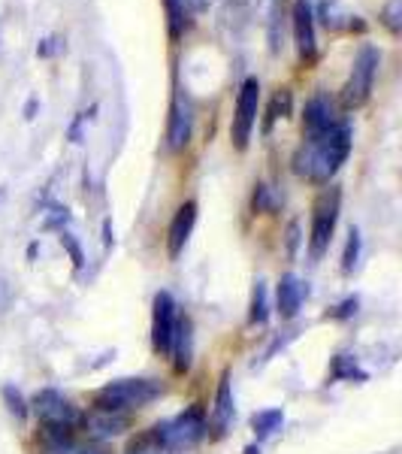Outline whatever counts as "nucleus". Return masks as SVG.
Segmentation results:
<instances>
[{
    "instance_id": "nucleus-2",
    "label": "nucleus",
    "mask_w": 402,
    "mask_h": 454,
    "mask_svg": "<svg viewBox=\"0 0 402 454\" xmlns=\"http://www.w3.org/2000/svg\"><path fill=\"white\" fill-rule=\"evenodd\" d=\"M160 394H164V385L155 379H119V382H109L94 394V409H104V412L140 409L155 403Z\"/></svg>"
},
{
    "instance_id": "nucleus-38",
    "label": "nucleus",
    "mask_w": 402,
    "mask_h": 454,
    "mask_svg": "<svg viewBox=\"0 0 402 454\" xmlns=\"http://www.w3.org/2000/svg\"><path fill=\"white\" fill-rule=\"evenodd\" d=\"M104 246L106 248L112 246V218H106V222H104Z\"/></svg>"
},
{
    "instance_id": "nucleus-31",
    "label": "nucleus",
    "mask_w": 402,
    "mask_h": 454,
    "mask_svg": "<svg viewBox=\"0 0 402 454\" xmlns=\"http://www.w3.org/2000/svg\"><path fill=\"white\" fill-rule=\"evenodd\" d=\"M61 246L67 248V254H70L73 267L82 270V267H85V254H82V246L76 243V237H73V233H67V231H61Z\"/></svg>"
},
{
    "instance_id": "nucleus-26",
    "label": "nucleus",
    "mask_w": 402,
    "mask_h": 454,
    "mask_svg": "<svg viewBox=\"0 0 402 454\" xmlns=\"http://www.w3.org/2000/svg\"><path fill=\"white\" fill-rule=\"evenodd\" d=\"M330 376H333V379H367V372L357 370V361H354V357H348V355H336Z\"/></svg>"
},
{
    "instance_id": "nucleus-37",
    "label": "nucleus",
    "mask_w": 402,
    "mask_h": 454,
    "mask_svg": "<svg viewBox=\"0 0 402 454\" xmlns=\"http://www.w3.org/2000/svg\"><path fill=\"white\" fill-rule=\"evenodd\" d=\"M36 106H40V100H36V98H31V100L25 104V119H27V121H31L34 115H36Z\"/></svg>"
},
{
    "instance_id": "nucleus-32",
    "label": "nucleus",
    "mask_w": 402,
    "mask_h": 454,
    "mask_svg": "<svg viewBox=\"0 0 402 454\" xmlns=\"http://www.w3.org/2000/svg\"><path fill=\"white\" fill-rule=\"evenodd\" d=\"M357 306H360V297H348V300H342L336 309L327 312V318H336V321H345L351 318V315H357Z\"/></svg>"
},
{
    "instance_id": "nucleus-33",
    "label": "nucleus",
    "mask_w": 402,
    "mask_h": 454,
    "mask_svg": "<svg viewBox=\"0 0 402 454\" xmlns=\"http://www.w3.org/2000/svg\"><path fill=\"white\" fill-rule=\"evenodd\" d=\"M284 237H288V258H297V248H299V222H290L288 224V233H284Z\"/></svg>"
},
{
    "instance_id": "nucleus-21",
    "label": "nucleus",
    "mask_w": 402,
    "mask_h": 454,
    "mask_svg": "<svg viewBox=\"0 0 402 454\" xmlns=\"http://www.w3.org/2000/svg\"><path fill=\"white\" fill-rule=\"evenodd\" d=\"M290 106H294V94H290V88H279V91H275V98H273V104H269V109H267V124H263V134H269L273 121L288 119Z\"/></svg>"
},
{
    "instance_id": "nucleus-25",
    "label": "nucleus",
    "mask_w": 402,
    "mask_h": 454,
    "mask_svg": "<svg viewBox=\"0 0 402 454\" xmlns=\"http://www.w3.org/2000/svg\"><path fill=\"white\" fill-rule=\"evenodd\" d=\"M269 309H267V282L254 285V294H251V325H267Z\"/></svg>"
},
{
    "instance_id": "nucleus-10",
    "label": "nucleus",
    "mask_w": 402,
    "mask_h": 454,
    "mask_svg": "<svg viewBox=\"0 0 402 454\" xmlns=\"http://www.w3.org/2000/svg\"><path fill=\"white\" fill-rule=\"evenodd\" d=\"M175 321H179L175 300L170 291H160V294H155V312H151V346H155L158 355H170Z\"/></svg>"
},
{
    "instance_id": "nucleus-22",
    "label": "nucleus",
    "mask_w": 402,
    "mask_h": 454,
    "mask_svg": "<svg viewBox=\"0 0 402 454\" xmlns=\"http://www.w3.org/2000/svg\"><path fill=\"white\" fill-rule=\"evenodd\" d=\"M282 421H284L282 409H263V412H254L251 427H254V434H258L260 439H267V436H273L275 430L282 427Z\"/></svg>"
},
{
    "instance_id": "nucleus-3",
    "label": "nucleus",
    "mask_w": 402,
    "mask_h": 454,
    "mask_svg": "<svg viewBox=\"0 0 402 454\" xmlns=\"http://www.w3.org/2000/svg\"><path fill=\"white\" fill-rule=\"evenodd\" d=\"M378 64H382V52H378L372 43H363L354 55V64H351L348 82L342 88V106L360 109L369 104L372 85H375V76H378Z\"/></svg>"
},
{
    "instance_id": "nucleus-41",
    "label": "nucleus",
    "mask_w": 402,
    "mask_h": 454,
    "mask_svg": "<svg viewBox=\"0 0 402 454\" xmlns=\"http://www.w3.org/2000/svg\"><path fill=\"white\" fill-rule=\"evenodd\" d=\"M82 454H100V451H82Z\"/></svg>"
},
{
    "instance_id": "nucleus-14",
    "label": "nucleus",
    "mask_w": 402,
    "mask_h": 454,
    "mask_svg": "<svg viewBox=\"0 0 402 454\" xmlns=\"http://www.w3.org/2000/svg\"><path fill=\"white\" fill-rule=\"evenodd\" d=\"M318 16L327 31H367V25L360 21V16H351L339 0H321Z\"/></svg>"
},
{
    "instance_id": "nucleus-4",
    "label": "nucleus",
    "mask_w": 402,
    "mask_h": 454,
    "mask_svg": "<svg viewBox=\"0 0 402 454\" xmlns=\"http://www.w3.org/2000/svg\"><path fill=\"white\" fill-rule=\"evenodd\" d=\"M151 436H155L160 449H166V451L194 449V445L206 436V415H203V409L191 406L170 421L155 424V427H151Z\"/></svg>"
},
{
    "instance_id": "nucleus-18",
    "label": "nucleus",
    "mask_w": 402,
    "mask_h": 454,
    "mask_svg": "<svg viewBox=\"0 0 402 454\" xmlns=\"http://www.w3.org/2000/svg\"><path fill=\"white\" fill-rule=\"evenodd\" d=\"M40 449H43V454H70L73 451L70 427H49V424H43Z\"/></svg>"
},
{
    "instance_id": "nucleus-17",
    "label": "nucleus",
    "mask_w": 402,
    "mask_h": 454,
    "mask_svg": "<svg viewBox=\"0 0 402 454\" xmlns=\"http://www.w3.org/2000/svg\"><path fill=\"white\" fill-rule=\"evenodd\" d=\"M85 421V427L91 430V436H97V439H104V436H119L124 427H128V419L119 412H104V409H94Z\"/></svg>"
},
{
    "instance_id": "nucleus-13",
    "label": "nucleus",
    "mask_w": 402,
    "mask_h": 454,
    "mask_svg": "<svg viewBox=\"0 0 402 454\" xmlns=\"http://www.w3.org/2000/svg\"><path fill=\"white\" fill-rule=\"evenodd\" d=\"M305 285L299 276L294 273H284L282 279H279V315L284 321H290V318H297L299 309H303V300H305Z\"/></svg>"
},
{
    "instance_id": "nucleus-39",
    "label": "nucleus",
    "mask_w": 402,
    "mask_h": 454,
    "mask_svg": "<svg viewBox=\"0 0 402 454\" xmlns=\"http://www.w3.org/2000/svg\"><path fill=\"white\" fill-rule=\"evenodd\" d=\"M245 454H260V449H258V445H248Z\"/></svg>"
},
{
    "instance_id": "nucleus-35",
    "label": "nucleus",
    "mask_w": 402,
    "mask_h": 454,
    "mask_svg": "<svg viewBox=\"0 0 402 454\" xmlns=\"http://www.w3.org/2000/svg\"><path fill=\"white\" fill-rule=\"evenodd\" d=\"M10 306H12V285L4 273H0V312H6Z\"/></svg>"
},
{
    "instance_id": "nucleus-29",
    "label": "nucleus",
    "mask_w": 402,
    "mask_h": 454,
    "mask_svg": "<svg viewBox=\"0 0 402 454\" xmlns=\"http://www.w3.org/2000/svg\"><path fill=\"white\" fill-rule=\"evenodd\" d=\"M128 454H166V449H160L158 439L151 436V430H149V434H143L140 439H134V442L128 445Z\"/></svg>"
},
{
    "instance_id": "nucleus-23",
    "label": "nucleus",
    "mask_w": 402,
    "mask_h": 454,
    "mask_svg": "<svg viewBox=\"0 0 402 454\" xmlns=\"http://www.w3.org/2000/svg\"><path fill=\"white\" fill-rule=\"evenodd\" d=\"M251 207H254V212H279V207H282V197L275 194V188H269L267 182H258L254 185V197H251Z\"/></svg>"
},
{
    "instance_id": "nucleus-34",
    "label": "nucleus",
    "mask_w": 402,
    "mask_h": 454,
    "mask_svg": "<svg viewBox=\"0 0 402 454\" xmlns=\"http://www.w3.org/2000/svg\"><path fill=\"white\" fill-rule=\"evenodd\" d=\"M67 222H70V212L64 207H55L52 215L46 218V231H52V227H61V231H64V224H67Z\"/></svg>"
},
{
    "instance_id": "nucleus-36",
    "label": "nucleus",
    "mask_w": 402,
    "mask_h": 454,
    "mask_svg": "<svg viewBox=\"0 0 402 454\" xmlns=\"http://www.w3.org/2000/svg\"><path fill=\"white\" fill-rule=\"evenodd\" d=\"M182 4H185V10L194 16V12H206L212 6V0H182Z\"/></svg>"
},
{
    "instance_id": "nucleus-40",
    "label": "nucleus",
    "mask_w": 402,
    "mask_h": 454,
    "mask_svg": "<svg viewBox=\"0 0 402 454\" xmlns=\"http://www.w3.org/2000/svg\"><path fill=\"white\" fill-rule=\"evenodd\" d=\"M230 4H233V6H243V4H248V0H230Z\"/></svg>"
},
{
    "instance_id": "nucleus-9",
    "label": "nucleus",
    "mask_w": 402,
    "mask_h": 454,
    "mask_svg": "<svg viewBox=\"0 0 402 454\" xmlns=\"http://www.w3.org/2000/svg\"><path fill=\"white\" fill-rule=\"evenodd\" d=\"M290 25H294V43H297L299 61L312 64L318 58L315 6H312V0H294V10H290Z\"/></svg>"
},
{
    "instance_id": "nucleus-5",
    "label": "nucleus",
    "mask_w": 402,
    "mask_h": 454,
    "mask_svg": "<svg viewBox=\"0 0 402 454\" xmlns=\"http://www.w3.org/2000/svg\"><path fill=\"white\" fill-rule=\"evenodd\" d=\"M339 207H342V192H339V188H327V192L318 197L315 212H312V233H309L312 261H321L327 248H330L336 222H339Z\"/></svg>"
},
{
    "instance_id": "nucleus-16",
    "label": "nucleus",
    "mask_w": 402,
    "mask_h": 454,
    "mask_svg": "<svg viewBox=\"0 0 402 454\" xmlns=\"http://www.w3.org/2000/svg\"><path fill=\"white\" fill-rule=\"evenodd\" d=\"M233 421V387H230V370L221 372V382H218V394H215V409H212V430L218 436L228 434Z\"/></svg>"
},
{
    "instance_id": "nucleus-19",
    "label": "nucleus",
    "mask_w": 402,
    "mask_h": 454,
    "mask_svg": "<svg viewBox=\"0 0 402 454\" xmlns=\"http://www.w3.org/2000/svg\"><path fill=\"white\" fill-rule=\"evenodd\" d=\"M267 36H269V52H282V36H284V16H282V0H267Z\"/></svg>"
},
{
    "instance_id": "nucleus-1",
    "label": "nucleus",
    "mask_w": 402,
    "mask_h": 454,
    "mask_svg": "<svg viewBox=\"0 0 402 454\" xmlns=\"http://www.w3.org/2000/svg\"><path fill=\"white\" fill-rule=\"evenodd\" d=\"M351 155V124L339 121L327 134L305 137L294 152V173L305 182L327 185Z\"/></svg>"
},
{
    "instance_id": "nucleus-11",
    "label": "nucleus",
    "mask_w": 402,
    "mask_h": 454,
    "mask_svg": "<svg viewBox=\"0 0 402 454\" xmlns=\"http://www.w3.org/2000/svg\"><path fill=\"white\" fill-rule=\"evenodd\" d=\"M339 121H342L339 106H336V100L327 91H318L305 100V106H303V134L305 137L327 134V130L336 128Z\"/></svg>"
},
{
    "instance_id": "nucleus-27",
    "label": "nucleus",
    "mask_w": 402,
    "mask_h": 454,
    "mask_svg": "<svg viewBox=\"0 0 402 454\" xmlns=\"http://www.w3.org/2000/svg\"><path fill=\"white\" fill-rule=\"evenodd\" d=\"M382 25L390 34H399L402 31V0H387L384 10H382Z\"/></svg>"
},
{
    "instance_id": "nucleus-28",
    "label": "nucleus",
    "mask_w": 402,
    "mask_h": 454,
    "mask_svg": "<svg viewBox=\"0 0 402 454\" xmlns=\"http://www.w3.org/2000/svg\"><path fill=\"white\" fill-rule=\"evenodd\" d=\"M4 403H6V409H10V415H16L19 421L27 419V403H25V397H21L19 387L6 385L4 387Z\"/></svg>"
},
{
    "instance_id": "nucleus-30",
    "label": "nucleus",
    "mask_w": 402,
    "mask_h": 454,
    "mask_svg": "<svg viewBox=\"0 0 402 454\" xmlns=\"http://www.w3.org/2000/svg\"><path fill=\"white\" fill-rule=\"evenodd\" d=\"M67 52V40L64 36H46V40H40V46H36V58H55Z\"/></svg>"
},
{
    "instance_id": "nucleus-24",
    "label": "nucleus",
    "mask_w": 402,
    "mask_h": 454,
    "mask_svg": "<svg viewBox=\"0 0 402 454\" xmlns=\"http://www.w3.org/2000/svg\"><path fill=\"white\" fill-rule=\"evenodd\" d=\"M360 248H363V239H360V231L351 227L348 231V243H345V252H342V273L351 276L360 263Z\"/></svg>"
},
{
    "instance_id": "nucleus-12",
    "label": "nucleus",
    "mask_w": 402,
    "mask_h": 454,
    "mask_svg": "<svg viewBox=\"0 0 402 454\" xmlns=\"http://www.w3.org/2000/svg\"><path fill=\"white\" fill-rule=\"evenodd\" d=\"M194 224H197V203L188 200L175 209L173 224H170V231H166V252H170L173 261L185 252L188 239H191V233H194Z\"/></svg>"
},
{
    "instance_id": "nucleus-15",
    "label": "nucleus",
    "mask_w": 402,
    "mask_h": 454,
    "mask_svg": "<svg viewBox=\"0 0 402 454\" xmlns=\"http://www.w3.org/2000/svg\"><path fill=\"white\" fill-rule=\"evenodd\" d=\"M170 355L175 357V372H185L188 367H191V357H194V325H191V318H188V315H179V321H175Z\"/></svg>"
},
{
    "instance_id": "nucleus-20",
    "label": "nucleus",
    "mask_w": 402,
    "mask_h": 454,
    "mask_svg": "<svg viewBox=\"0 0 402 454\" xmlns=\"http://www.w3.org/2000/svg\"><path fill=\"white\" fill-rule=\"evenodd\" d=\"M164 10H166L170 40H182L188 27H191V12L185 10V4H182V0H164Z\"/></svg>"
},
{
    "instance_id": "nucleus-7",
    "label": "nucleus",
    "mask_w": 402,
    "mask_h": 454,
    "mask_svg": "<svg viewBox=\"0 0 402 454\" xmlns=\"http://www.w3.org/2000/svg\"><path fill=\"white\" fill-rule=\"evenodd\" d=\"M34 412L40 424H49V427H76L82 421V412H79L73 403L64 397L55 387H43V391L34 394Z\"/></svg>"
},
{
    "instance_id": "nucleus-8",
    "label": "nucleus",
    "mask_w": 402,
    "mask_h": 454,
    "mask_svg": "<svg viewBox=\"0 0 402 454\" xmlns=\"http://www.w3.org/2000/svg\"><path fill=\"white\" fill-rule=\"evenodd\" d=\"M191 137H194V106L188 100V94L182 88H175L170 104V121H166V149L170 152L188 149Z\"/></svg>"
},
{
    "instance_id": "nucleus-6",
    "label": "nucleus",
    "mask_w": 402,
    "mask_h": 454,
    "mask_svg": "<svg viewBox=\"0 0 402 454\" xmlns=\"http://www.w3.org/2000/svg\"><path fill=\"white\" fill-rule=\"evenodd\" d=\"M258 109H260V82L254 76H248L243 88H239L236 113H233V124H230V140L239 152H245L248 143H251V130L258 124Z\"/></svg>"
}]
</instances>
